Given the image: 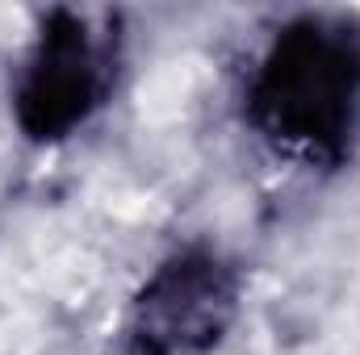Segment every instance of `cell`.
Instances as JSON below:
<instances>
[{"label":"cell","instance_id":"3957f363","mask_svg":"<svg viewBox=\"0 0 360 355\" xmlns=\"http://www.w3.org/2000/svg\"><path fill=\"white\" fill-rule=\"evenodd\" d=\"M105 88H109L105 51L89 34V21L80 13L55 8L42 21V34L21 67L13 92V117L25 138L59 142L96 113Z\"/></svg>","mask_w":360,"mask_h":355},{"label":"cell","instance_id":"6da1fadb","mask_svg":"<svg viewBox=\"0 0 360 355\" xmlns=\"http://www.w3.org/2000/svg\"><path fill=\"white\" fill-rule=\"evenodd\" d=\"M256 130L302 159H340L360 117V42L344 25L293 21L252 80Z\"/></svg>","mask_w":360,"mask_h":355},{"label":"cell","instance_id":"7a4b0ae2","mask_svg":"<svg viewBox=\"0 0 360 355\" xmlns=\"http://www.w3.org/2000/svg\"><path fill=\"white\" fill-rule=\"evenodd\" d=\"M239 314V276L214 251H176L147 276L126 318L130 355H210Z\"/></svg>","mask_w":360,"mask_h":355}]
</instances>
